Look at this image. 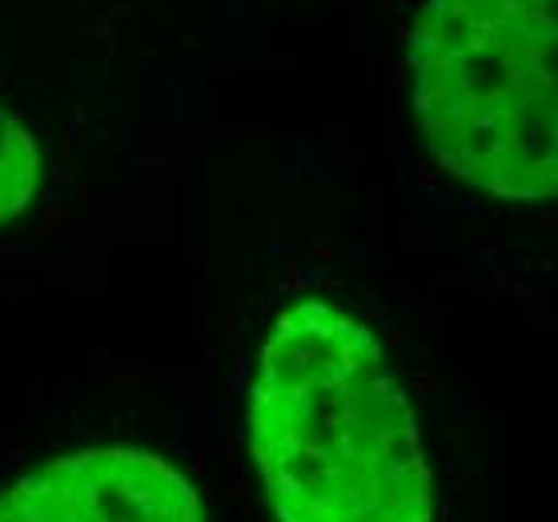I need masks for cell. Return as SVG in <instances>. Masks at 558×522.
<instances>
[{
  "mask_svg": "<svg viewBox=\"0 0 558 522\" xmlns=\"http://www.w3.org/2000/svg\"><path fill=\"white\" fill-rule=\"evenodd\" d=\"M250 446L278 522H434L414 410L374 333L322 298L262 345Z\"/></svg>",
  "mask_w": 558,
  "mask_h": 522,
  "instance_id": "6da1fadb",
  "label": "cell"
},
{
  "mask_svg": "<svg viewBox=\"0 0 558 522\" xmlns=\"http://www.w3.org/2000/svg\"><path fill=\"white\" fill-rule=\"evenodd\" d=\"M558 0H426L410 33L414 113L434 161L498 202L558 190Z\"/></svg>",
  "mask_w": 558,
  "mask_h": 522,
  "instance_id": "7a4b0ae2",
  "label": "cell"
},
{
  "mask_svg": "<svg viewBox=\"0 0 558 522\" xmlns=\"http://www.w3.org/2000/svg\"><path fill=\"white\" fill-rule=\"evenodd\" d=\"M0 522H202V498L178 466L149 450L97 446L9 486Z\"/></svg>",
  "mask_w": 558,
  "mask_h": 522,
  "instance_id": "3957f363",
  "label": "cell"
},
{
  "mask_svg": "<svg viewBox=\"0 0 558 522\" xmlns=\"http://www.w3.org/2000/svg\"><path fill=\"white\" fill-rule=\"evenodd\" d=\"M40 190L37 137L16 113L0 105V226L28 209Z\"/></svg>",
  "mask_w": 558,
  "mask_h": 522,
  "instance_id": "277c9868",
  "label": "cell"
}]
</instances>
